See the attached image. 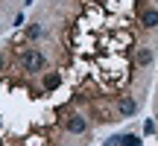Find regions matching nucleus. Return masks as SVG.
Here are the masks:
<instances>
[{"label":"nucleus","mask_w":158,"mask_h":146,"mask_svg":"<svg viewBox=\"0 0 158 146\" xmlns=\"http://www.w3.org/2000/svg\"><path fill=\"white\" fill-rule=\"evenodd\" d=\"M23 67H27V73L41 70V67H44V56L35 53V50H27V53H23Z\"/></svg>","instance_id":"nucleus-1"},{"label":"nucleus","mask_w":158,"mask_h":146,"mask_svg":"<svg viewBox=\"0 0 158 146\" xmlns=\"http://www.w3.org/2000/svg\"><path fill=\"white\" fill-rule=\"evenodd\" d=\"M64 126H68V132H73V135H82V132L88 129V123H85V120L79 117V114H70V117H68V123H64Z\"/></svg>","instance_id":"nucleus-2"},{"label":"nucleus","mask_w":158,"mask_h":146,"mask_svg":"<svg viewBox=\"0 0 158 146\" xmlns=\"http://www.w3.org/2000/svg\"><path fill=\"white\" fill-rule=\"evenodd\" d=\"M141 23H143L147 29L158 26V9H149V6H147V9H141Z\"/></svg>","instance_id":"nucleus-3"},{"label":"nucleus","mask_w":158,"mask_h":146,"mask_svg":"<svg viewBox=\"0 0 158 146\" xmlns=\"http://www.w3.org/2000/svg\"><path fill=\"white\" fill-rule=\"evenodd\" d=\"M120 117H132V114H135V108H138V102L132 99V96H120Z\"/></svg>","instance_id":"nucleus-4"},{"label":"nucleus","mask_w":158,"mask_h":146,"mask_svg":"<svg viewBox=\"0 0 158 146\" xmlns=\"http://www.w3.org/2000/svg\"><path fill=\"white\" fill-rule=\"evenodd\" d=\"M59 82H62V76H59L56 70L44 73V88H47V91H56V88H59Z\"/></svg>","instance_id":"nucleus-5"},{"label":"nucleus","mask_w":158,"mask_h":146,"mask_svg":"<svg viewBox=\"0 0 158 146\" xmlns=\"http://www.w3.org/2000/svg\"><path fill=\"white\" fill-rule=\"evenodd\" d=\"M135 62L138 64H149L152 62V50H149V47H141V50L135 53Z\"/></svg>","instance_id":"nucleus-6"},{"label":"nucleus","mask_w":158,"mask_h":146,"mask_svg":"<svg viewBox=\"0 0 158 146\" xmlns=\"http://www.w3.org/2000/svg\"><path fill=\"white\" fill-rule=\"evenodd\" d=\"M120 146H141V137L138 135H123L120 137Z\"/></svg>","instance_id":"nucleus-7"},{"label":"nucleus","mask_w":158,"mask_h":146,"mask_svg":"<svg viewBox=\"0 0 158 146\" xmlns=\"http://www.w3.org/2000/svg\"><path fill=\"white\" fill-rule=\"evenodd\" d=\"M27 35H29V38H38L41 29H38V26H29V29H27Z\"/></svg>","instance_id":"nucleus-8"},{"label":"nucleus","mask_w":158,"mask_h":146,"mask_svg":"<svg viewBox=\"0 0 158 146\" xmlns=\"http://www.w3.org/2000/svg\"><path fill=\"white\" fill-rule=\"evenodd\" d=\"M120 143V137H111V140H106V146H117Z\"/></svg>","instance_id":"nucleus-9"},{"label":"nucleus","mask_w":158,"mask_h":146,"mask_svg":"<svg viewBox=\"0 0 158 146\" xmlns=\"http://www.w3.org/2000/svg\"><path fill=\"white\" fill-rule=\"evenodd\" d=\"M3 64H6V59H3V53H0V70H3Z\"/></svg>","instance_id":"nucleus-10"}]
</instances>
